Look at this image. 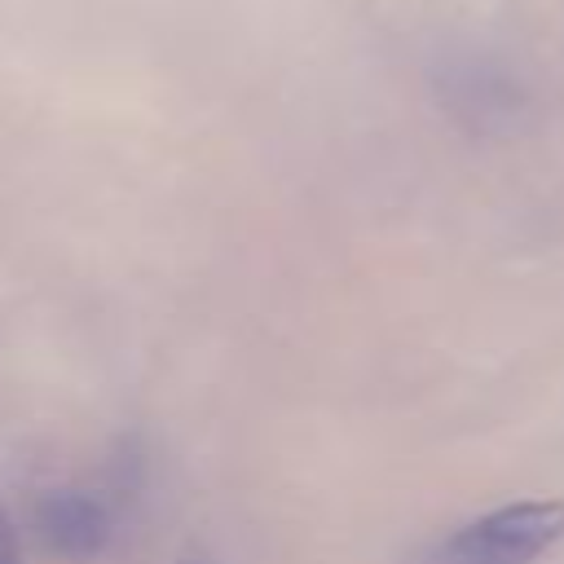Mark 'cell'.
<instances>
[{
    "mask_svg": "<svg viewBox=\"0 0 564 564\" xmlns=\"http://www.w3.org/2000/svg\"><path fill=\"white\" fill-rule=\"evenodd\" d=\"M564 538L560 498H524L485 511L441 538L423 564H533Z\"/></svg>",
    "mask_w": 564,
    "mask_h": 564,
    "instance_id": "1",
    "label": "cell"
},
{
    "mask_svg": "<svg viewBox=\"0 0 564 564\" xmlns=\"http://www.w3.org/2000/svg\"><path fill=\"white\" fill-rule=\"evenodd\" d=\"M0 564H22V546H18V533H13L4 507H0Z\"/></svg>",
    "mask_w": 564,
    "mask_h": 564,
    "instance_id": "3",
    "label": "cell"
},
{
    "mask_svg": "<svg viewBox=\"0 0 564 564\" xmlns=\"http://www.w3.org/2000/svg\"><path fill=\"white\" fill-rule=\"evenodd\" d=\"M35 529L62 560H93L110 542V511L79 489H48L35 502Z\"/></svg>",
    "mask_w": 564,
    "mask_h": 564,
    "instance_id": "2",
    "label": "cell"
}]
</instances>
